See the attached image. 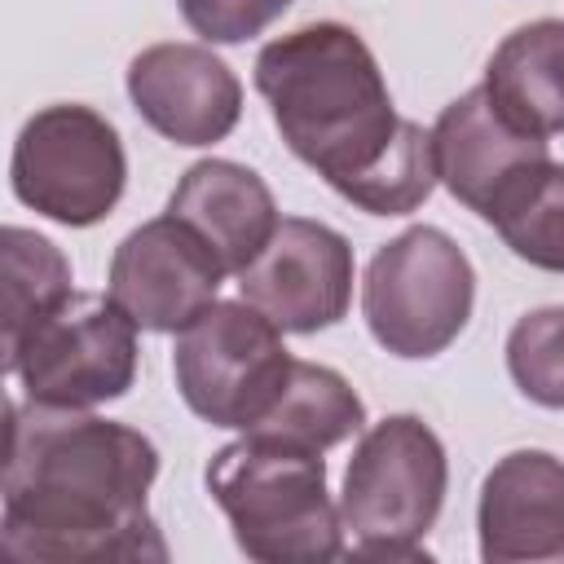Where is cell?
<instances>
[{"label": "cell", "mask_w": 564, "mask_h": 564, "mask_svg": "<svg viewBox=\"0 0 564 564\" xmlns=\"http://www.w3.org/2000/svg\"><path fill=\"white\" fill-rule=\"evenodd\" d=\"M282 330L247 300H216L176 330L172 375L181 401L212 427H256L291 379Z\"/></svg>", "instance_id": "cell-6"}, {"label": "cell", "mask_w": 564, "mask_h": 564, "mask_svg": "<svg viewBox=\"0 0 564 564\" xmlns=\"http://www.w3.org/2000/svg\"><path fill=\"white\" fill-rule=\"evenodd\" d=\"M476 304V269L436 225H410L388 238L361 282V313L375 344L392 357L423 361L445 352Z\"/></svg>", "instance_id": "cell-5"}, {"label": "cell", "mask_w": 564, "mask_h": 564, "mask_svg": "<svg viewBox=\"0 0 564 564\" xmlns=\"http://www.w3.org/2000/svg\"><path fill=\"white\" fill-rule=\"evenodd\" d=\"M489 225L520 260L564 273V163H542Z\"/></svg>", "instance_id": "cell-18"}, {"label": "cell", "mask_w": 564, "mask_h": 564, "mask_svg": "<svg viewBox=\"0 0 564 564\" xmlns=\"http://www.w3.org/2000/svg\"><path fill=\"white\" fill-rule=\"evenodd\" d=\"M9 181L18 203L31 212L70 229H88L106 220L123 198L128 154L106 115L93 106L57 101L22 123Z\"/></svg>", "instance_id": "cell-8"}, {"label": "cell", "mask_w": 564, "mask_h": 564, "mask_svg": "<svg viewBox=\"0 0 564 564\" xmlns=\"http://www.w3.org/2000/svg\"><path fill=\"white\" fill-rule=\"evenodd\" d=\"M167 212L207 238V247L220 256L225 273H242L269 247V238L278 229V203H273L269 185L234 159L194 163L176 181Z\"/></svg>", "instance_id": "cell-14"}, {"label": "cell", "mask_w": 564, "mask_h": 564, "mask_svg": "<svg viewBox=\"0 0 564 564\" xmlns=\"http://www.w3.org/2000/svg\"><path fill=\"white\" fill-rule=\"evenodd\" d=\"M159 449L128 423L88 410L9 401L0 551L26 564L167 560L145 507Z\"/></svg>", "instance_id": "cell-1"}, {"label": "cell", "mask_w": 564, "mask_h": 564, "mask_svg": "<svg viewBox=\"0 0 564 564\" xmlns=\"http://www.w3.org/2000/svg\"><path fill=\"white\" fill-rule=\"evenodd\" d=\"M445 445L419 414H388L366 427L339 494V520L344 533H352V551L419 560V542L445 507Z\"/></svg>", "instance_id": "cell-4"}, {"label": "cell", "mask_w": 564, "mask_h": 564, "mask_svg": "<svg viewBox=\"0 0 564 564\" xmlns=\"http://www.w3.org/2000/svg\"><path fill=\"white\" fill-rule=\"evenodd\" d=\"M256 88L286 150L370 216H405L436 189L432 132L392 110L370 44L344 22H308L256 57Z\"/></svg>", "instance_id": "cell-2"}, {"label": "cell", "mask_w": 564, "mask_h": 564, "mask_svg": "<svg viewBox=\"0 0 564 564\" xmlns=\"http://www.w3.org/2000/svg\"><path fill=\"white\" fill-rule=\"evenodd\" d=\"M361 427H366V405L339 370L317 366V361H291V379H286L282 397L247 432L278 436V441L326 454L330 445L348 441Z\"/></svg>", "instance_id": "cell-16"}, {"label": "cell", "mask_w": 564, "mask_h": 564, "mask_svg": "<svg viewBox=\"0 0 564 564\" xmlns=\"http://www.w3.org/2000/svg\"><path fill=\"white\" fill-rule=\"evenodd\" d=\"M238 291L278 330H326L352 304V247L322 220L282 216L269 247L238 273Z\"/></svg>", "instance_id": "cell-10"}, {"label": "cell", "mask_w": 564, "mask_h": 564, "mask_svg": "<svg viewBox=\"0 0 564 564\" xmlns=\"http://www.w3.org/2000/svg\"><path fill=\"white\" fill-rule=\"evenodd\" d=\"M485 88L516 128L533 137L564 132V22L538 18L516 26L494 48Z\"/></svg>", "instance_id": "cell-15"}, {"label": "cell", "mask_w": 564, "mask_h": 564, "mask_svg": "<svg viewBox=\"0 0 564 564\" xmlns=\"http://www.w3.org/2000/svg\"><path fill=\"white\" fill-rule=\"evenodd\" d=\"M132 110L176 145H212L238 128L242 84L207 44H150L128 62Z\"/></svg>", "instance_id": "cell-12"}, {"label": "cell", "mask_w": 564, "mask_h": 564, "mask_svg": "<svg viewBox=\"0 0 564 564\" xmlns=\"http://www.w3.org/2000/svg\"><path fill=\"white\" fill-rule=\"evenodd\" d=\"M432 154L441 185L471 207L476 216L494 220L498 207L542 167L551 163L546 137L516 128L485 84L454 97L432 123Z\"/></svg>", "instance_id": "cell-11"}, {"label": "cell", "mask_w": 564, "mask_h": 564, "mask_svg": "<svg viewBox=\"0 0 564 564\" xmlns=\"http://www.w3.org/2000/svg\"><path fill=\"white\" fill-rule=\"evenodd\" d=\"M0 264H4V352H13L22 335L70 295V260L44 234L9 225L0 234Z\"/></svg>", "instance_id": "cell-17"}, {"label": "cell", "mask_w": 564, "mask_h": 564, "mask_svg": "<svg viewBox=\"0 0 564 564\" xmlns=\"http://www.w3.org/2000/svg\"><path fill=\"white\" fill-rule=\"evenodd\" d=\"M176 4L189 31L203 35L207 44L256 40L264 26H273L291 9V0H176Z\"/></svg>", "instance_id": "cell-20"}, {"label": "cell", "mask_w": 564, "mask_h": 564, "mask_svg": "<svg viewBox=\"0 0 564 564\" xmlns=\"http://www.w3.org/2000/svg\"><path fill=\"white\" fill-rule=\"evenodd\" d=\"M225 264L207 238L181 216L163 212L137 225L110 256V300L137 322V330L176 335L203 308L216 304Z\"/></svg>", "instance_id": "cell-9"}, {"label": "cell", "mask_w": 564, "mask_h": 564, "mask_svg": "<svg viewBox=\"0 0 564 564\" xmlns=\"http://www.w3.org/2000/svg\"><path fill=\"white\" fill-rule=\"evenodd\" d=\"M507 370L533 405L564 410V304L533 308L511 326Z\"/></svg>", "instance_id": "cell-19"}, {"label": "cell", "mask_w": 564, "mask_h": 564, "mask_svg": "<svg viewBox=\"0 0 564 564\" xmlns=\"http://www.w3.org/2000/svg\"><path fill=\"white\" fill-rule=\"evenodd\" d=\"M4 370L35 405L93 410L119 401L137 379V322L110 291H70L4 352Z\"/></svg>", "instance_id": "cell-7"}, {"label": "cell", "mask_w": 564, "mask_h": 564, "mask_svg": "<svg viewBox=\"0 0 564 564\" xmlns=\"http://www.w3.org/2000/svg\"><path fill=\"white\" fill-rule=\"evenodd\" d=\"M234 542L260 564H313L344 555V520L326 489L322 449L242 432L203 471Z\"/></svg>", "instance_id": "cell-3"}, {"label": "cell", "mask_w": 564, "mask_h": 564, "mask_svg": "<svg viewBox=\"0 0 564 564\" xmlns=\"http://www.w3.org/2000/svg\"><path fill=\"white\" fill-rule=\"evenodd\" d=\"M480 560H564V458L546 449H511L480 485L476 507Z\"/></svg>", "instance_id": "cell-13"}]
</instances>
